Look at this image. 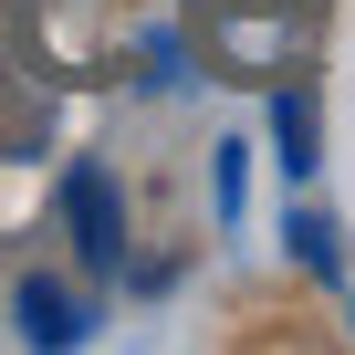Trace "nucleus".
Instances as JSON below:
<instances>
[{
	"mask_svg": "<svg viewBox=\"0 0 355 355\" xmlns=\"http://www.w3.org/2000/svg\"><path fill=\"white\" fill-rule=\"evenodd\" d=\"M293 251H303V272H334V220H293Z\"/></svg>",
	"mask_w": 355,
	"mask_h": 355,
	"instance_id": "obj_5",
	"label": "nucleus"
},
{
	"mask_svg": "<svg viewBox=\"0 0 355 355\" xmlns=\"http://www.w3.org/2000/svg\"><path fill=\"white\" fill-rule=\"evenodd\" d=\"M272 125H282V167H313V146H324V115H313V94H303V84L282 94V115H272Z\"/></svg>",
	"mask_w": 355,
	"mask_h": 355,
	"instance_id": "obj_4",
	"label": "nucleus"
},
{
	"mask_svg": "<svg viewBox=\"0 0 355 355\" xmlns=\"http://www.w3.org/2000/svg\"><path fill=\"white\" fill-rule=\"evenodd\" d=\"M21 334H32V345H73V334H84L73 293H53V282H21Z\"/></svg>",
	"mask_w": 355,
	"mask_h": 355,
	"instance_id": "obj_3",
	"label": "nucleus"
},
{
	"mask_svg": "<svg viewBox=\"0 0 355 355\" xmlns=\"http://www.w3.org/2000/svg\"><path fill=\"white\" fill-rule=\"evenodd\" d=\"M63 209H73V230H84V261H125V220H115L105 167H73V178H63Z\"/></svg>",
	"mask_w": 355,
	"mask_h": 355,
	"instance_id": "obj_2",
	"label": "nucleus"
},
{
	"mask_svg": "<svg viewBox=\"0 0 355 355\" xmlns=\"http://www.w3.org/2000/svg\"><path fill=\"white\" fill-rule=\"evenodd\" d=\"M199 21L230 73H282V53L313 42V0H199Z\"/></svg>",
	"mask_w": 355,
	"mask_h": 355,
	"instance_id": "obj_1",
	"label": "nucleus"
}]
</instances>
